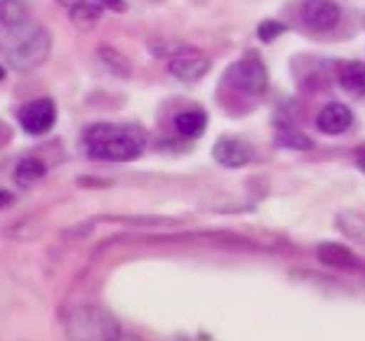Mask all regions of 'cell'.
<instances>
[{
	"instance_id": "obj_1",
	"label": "cell",
	"mask_w": 365,
	"mask_h": 341,
	"mask_svg": "<svg viewBox=\"0 0 365 341\" xmlns=\"http://www.w3.org/2000/svg\"><path fill=\"white\" fill-rule=\"evenodd\" d=\"M85 151L92 160L130 162L137 160L146 149L144 132L135 125L115 122H95L85 130Z\"/></svg>"
},
{
	"instance_id": "obj_2",
	"label": "cell",
	"mask_w": 365,
	"mask_h": 341,
	"mask_svg": "<svg viewBox=\"0 0 365 341\" xmlns=\"http://www.w3.org/2000/svg\"><path fill=\"white\" fill-rule=\"evenodd\" d=\"M50 50H52L50 31L36 26L31 31H24V33L14 36L12 43L5 45L3 54L10 68H14L17 73H29L48 61Z\"/></svg>"
},
{
	"instance_id": "obj_3",
	"label": "cell",
	"mask_w": 365,
	"mask_h": 341,
	"mask_svg": "<svg viewBox=\"0 0 365 341\" xmlns=\"http://www.w3.org/2000/svg\"><path fill=\"white\" fill-rule=\"evenodd\" d=\"M66 332L73 339H120L123 330L118 320L102 308L95 306H81L66 318Z\"/></svg>"
},
{
	"instance_id": "obj_4",
	"label": "cell",
	"mask_w": 365,
	"mask_h": 341,
	"mask_svg": "<svg viewBox=\"0 0 365 341\" xmlns=\"http://www.w3.org/2000/svg\"><path fill=\"white\" fill-rule=\"evenodd\" d=\"M227 80L238 88L243 95L250 97H262L267 92L269 85V71L264 66V61L255 54H247V57L238 59L234 66L227 71Z\"/></svg>"
},
{
	"instance_id": "obj_5",
	"label": "cell",
	"mask_w": 365,
	"mask_h": 341,
	"mask_svg": "<svg viewBox=\"0 0 365 341\" xmlns=\"http://www.w3.org/2000/svg\"><path fill=\"white\" fill-rule=\"evenodd\" d=\"M17 120L29 137H41L57 122V104L50 97H38L19 108Z\"/></svg>"
},
{
	"instance_id": "obj_6",
	"label": "cell",
	"mask_w": 365,
	"mask_h": 341,
	"mask_svg": "<svg viewBox=\"0 0 365 341\" xmlns=\"http://www.w3.org/2000/svg\"><path fill=\"white\" fill-rule=\"evenodd\" d=\"M299 17L314 33H328L341 19V10L335 0H302Z\"/></svg>"
},
{
	"instance_id": "obj_7",
	"label": "cell",
	"mask_w": 365,
	"mask_h": 341,
	"mask_svg": "<svg viewBox=\"0 0 365 341\" xmlns=\"http://www.w3.org/2000/svg\"><path fill=\"white\" fill-rule=\"evenodd\" d=\"M212 158L220 162L222 167L236 169L252 160V151H250V146L236 137H220L212 146Z\"/></svg>"
},
{
	"instance_id": "obj_8",
	"label": "cell",
	"mask_w": 365,
	"mask_h": 341,
	"mask_svg": "<svg viewBox=\"0 0 365 341\" xmlns=\"http://www.w3.org/2000/svg\"><path fill=\"white\" fill-rule=\"evenodd\" d=\"M354 122V113L351 108L341 102H330L328 106H323L316 115V127L323 132V135L337 137L341 132H346Z\"/></svg>"
},
{
	"instance_id": "obj_9",
	"label": "cell",
	"mask_w": 365,
	"mask_h": 341,
	"mask_svg": "<svg viewBox=\"0 0 365 341\" xmlns=\"http://www.w3.org/2000/svg\"><path fill=\"white\" fill-rule=\"evenodd\" d=\"M210 59L200 57V54H193V57H175L170 61L168 71L175 80L182 83H198L200 78H205L210 71Z\"/></svg>"
},
{
	"instance_id": "obj_10",
	"label": "cell",
	"mask_w": 365,
	"mask_h": 341,
	"mask_svg": "<svg viewBox=\"0 0 365 341\" xmlns=\"http://www.w3.org/2000/svg\"><path fill=\"white\" fill-rule=\"evenodd\" d=\"M316 257L321 263L337 271H354L359 268V259L356 254L341 243H321L316 247Z\"/></svg>"
},
{
	"instance_id": "obj_11",
	"label": "cell",
	"mask_w": 365,
	"mask_h": 341,
	"mask_svg": "<svg viewBox=\"0 0 365 341\" xmlns=\"http://www.w3.org/2000/svg\"><path fill=\"white\" fill-rule=\"evenodd\" d=\"M0 21L12 38L29 31V14L19 0H0Z\"/></svg>"
},
{
	"instance_id": "obj_12",
	"label": "cell",
	"mask_w": 365,
	"mask_h": 341,
	"mask_svg": "<svg viewBox=\"0 0 365 341\" xmlns=\"http://www.w3.org/2000/svg\"><path fill=\"white\" fill-rule=\"evenodd\" d=\"M175 130L177 135L184 139H198L205 135L207 130V113L203 108H189V111H180L175 115Z\"/></svg>"
},
{
	"instance_id": "obj_13",
	"label": "cell",
	"mask_w": 365,
	"mask_h": 341,
	"mask_svg": "<svg viewBox=\"0 0 365 341\" xmlns=\"http://www.w3.org/2000/svg\"><path fill=\"white\" fill-rule=\"evenodd\" d=\"M339 88L354 97L365 95V61H346L337 71Z\"/></svg>"
},
{
	"instance_id": "obj_14",
	"label": "cell",
	"mask_w": 365,
	"mask_h": 341,
	"mask_svg": "<svg viewBox=\"0 0 365 341\" xmlns=\"http://www.w3.org/2000/svg\"><path fill=\"white\" fill-rule=\"evenodd\" d=\"M45 174H48V165L36 156L21 158L17 162V167H14V182L19 186H31V184L41 182Z\"/></svg>"
},
{
	"instance_id": "obj_15",
	"label": "cell",
	"mask_w": 365,
	"mask_h": 341,
	"mask_svg": "<svg viewBox=\"0 0 365 341\" xmlns=\"http://www.w3.org/2000/svg\"><path fill=\"white\" fill-rule=\"evenodd\" d=\"M68 19H71V24L78 31H90L102 19V7L90 5V3H76L71 10H68Z\"/></svg>"
},
{
	"instance_id": "obj_16",
	"label": "cell",
	"mask_w": 365,
	"mask_h": 341,
	"mask_svg": "<svg viewBox=\"0 0 365 341\" xmlns=\"http://www.w3.org/2000/svg\"><path fill=\"white\" fill-rule=\"evenodd\" d=\"M337 229L346 238L365 245V216L359 212H339L337 214Z\"/></svg>"
},
{
	"instance_id": "obj_17",
	"label": "cell",
	"mask_w": 365,
	"mask_h": 341,
	"mask_svg": "<svg viewBox=\"0 0 365 341\" xmlns=\"http://www.w3.org/2000/svg\"><path fill=\"white\" fill-rule=\"evenodd\" d=\"M276 144H278V146H283V149H297V151L312 149V139L304 137L299 130H294V127H290V125H278Z\"/></svg>"
},
{
	"instance_id": "obj_18",
	"label": "cell",
	"mask_w": 365,
	"mask_h": 341,
	"mask_svg": "<svg viewBox=\"0 0 365 341\" xmlns=\"http://www.w3.org/2000/svg\"><path fill=\"white\" fill-rule=\"evenodd\" d=\"M99 61L104 64V68L108 73L118 75V78H130V61L123 57L120 52H115L111 48H102L99 50Z\"/></svg>"
},
{
	"instance_id": "obj_19",
	"label": "cell",
	"mask_w": 365,
	"mask_h": 341,
	"mask_svg": "<svg viewBox=\"0 0 365 341\" xmlns=\"http://www.w3.org/2000/svg\"><path fill=\"white\" fill-rule=\"evenodd\" d=\"M191 48L182 41H177V38H153L149 41V52L153 57H170V54H175V57H180L182 52H189Z\"/></svg>"
},
{
	"instance_id": "obj_20",
	"label": "cell",
	"mask_w": 365,
	"mask_h": 341,
	"mask_svg": "<svg viewBox=\"0 0 365 341\" xmlns=\"http://www.w3.org/2000/svg\"><path fill=\"white\" fill-rule=\"evenodd\" d=\"M104 221H118V224H130V226H163V224H175L170 216H130V214H106L99 216Z\"/></svg>"
},
{
	"instance_id": "obj_21",
	"label": "cell",
	"mask_w": 365,
	"mask_h": 341,
	"mask_svg": "<svg viewBox=\"0 0 365 341\" xmlns=\"http://www.w3.org/2000/svg\"><path fill=\"white\" fill-rule=\"evenodd\" d=\"M287 31V26L278 19H264L257 26V38L262 43H274L276 38H281Z\"/></svg>"
},
{
	"instance_id": "obj_22",
	"label": "cell",
	"mask_w": 365,
	"mask_h": 341,
	"mask_svg": "<svg viewBox=\"0 0 365 341\" xmlns=\"http://www.w3.org/2000/svg\"><path fill=\"white\" fill-rule=\"evenodd\" d=\"M104 7H108V10H115V12H120V10H125V0H99Z\"/></svg>"
},
{
	"instance_id": "obj_23",
	"label": "cell",
	"mask_w": 365,
	"mask_h": 341,
	"mask_svg": "<svg viewBox=\"0 0 365 341\" xmlns=\"http://www.w3.org/2000/svg\"><path fill=\"white\" fill-rule=\"evenodd\" d=\"M356 167L365 174V146H361V149L356 151Z\"/></svg>"
},
{
	"instance_id": "obj_24",
	"label": "cell",
	"mask_w": 365,
	"mask_h": 341,
	"mask_svg": "<svg viewBox=\"0 0 365 341\" xmlns=\"http://www.w3.org/2000/svg\"><path fill=\"white\" fill-rule=\"evenodd\" d=\"M12 196H10V193H7V191H3V207H10V203H12Z\"/></svg>"
}]
</instances>
